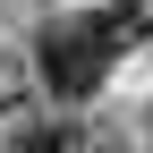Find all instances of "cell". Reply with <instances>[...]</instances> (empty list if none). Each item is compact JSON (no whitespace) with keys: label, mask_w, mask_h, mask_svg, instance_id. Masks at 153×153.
<instances>
[{"label":"cell","mask_w":153,"mask_h":153,"mask_svg":"<svg viewBox=\"0 0 153 153\" xmlns=\"http://www.w3.org/2000/svg\"><path fill=\"white\" fill-rule=\"evenodd\" d=\"M34 68H43V85L60 94V102H85L94 85H102L111 68V43L94 17H60V26H43V43H34Z\"/></svg>","instance_id":"1"},{"label":"cell","mask_w":153,"mask_h":153,"mask_svg":"<svg viewBox=\"0 0 153 153\" xmlns=\"http://www.w3.org/2000/svg\"><path fill=\"white\" fill-rule=\"evenodd\" d=\"M17 153H76V136H68V128H26Z\"/></svg>","instance_id":"2"}]
</instances>
